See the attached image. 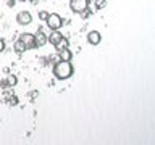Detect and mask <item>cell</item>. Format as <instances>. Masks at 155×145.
<instances>
[{
  "label": "cell",
  "instance_id": "cell-1",
  "mask_svg": "<svg viewBox=\"0 0 155 145\" xmlns=\"http://www.w3.org/2000/svg\"><path fill=\"white\" fill-rule=\"evenodd\" d=\"M53 76L57 77L58 81H65V79H70V77L74 74V68H73L71 61H63V60H58L53 63Z\"/></svg>",
  "mask_w": 155,
  "mask_h": 145
},
{
  "label": "cell",
  "instance_id": "cell-2",
  "mask_svg": "<svg viewBox=\"0 0 155 145\" xmlns=\"http://www.w3.org/2000/svg\"><path fill=\"white\" fill-rule=\"evenodd\" d=\"M44 23H47V27L50 29V31H57V29H60L63 24H65L63 18L58 13H48V16Z\"/></svg>",
  "mask_w": 155,
  "mask_h": 145
},
{
  "label": "cell",
  "instance_id": "cell-3",
  "mask_svg": "<svg viewBox=\"0 0 155 145\" xmlns=\"http://www.w3.org/2000/svg\"><path fill=\"white\" fill-rule=\"evenodd\" d=\"M87 8H89V0H70V10L73 13L81 14Z\"/></svg>",
  "mask_w": 155,
  "mask_h": 145
},
{
  "label": "cell",
  "instance_id": "cell-4",
  "mask_svg": "<svg viewBox=\"0 0 155 145\" xmlns=\"http://www.w3.org/2000/svg\"><path fill=\"white\" fill-rule=\"evenodd\" d=\"M18 39L21 40V44L24 45L26 50H34V48H36V40H34L32 32H23V34H19Z\"/></svg>",
  "mask_w": 155,
  "mask_h": 145
},
{
  "label": "cell",
  "instance_id": "cell-5",
  "mask_svg": "<svg viewBox=\"0 0 155 145\" xmlns=\"http://www.w3.org/2000/svg\"><path fill=\"white\" fill-rule=\"evenodd\" d=\"M16 23L19 26H29L32 23V14L29 11H26V10H23V11H19L16 14Z\"/></svg>",
  "mask_w": 155,
  "mask_h": 145
},
{
  "label": "cell",
  "instance_id": "cell-6",
  "mask_svg": "<svg viewBox=\"0 0 155 145\" xmlns=\"http://www.w3.org/2000/svg\"><path fill=\"white\" fill-rule=\"evenodd\" d=\"M34 40H36V48L44 47V45L47 44V34H44L42 27H39V29H37V32L34 34Z\"/></svg>",
  "mask_w": 155,
  "mask_h": 145
},
{
  "label": "cell",
  "instance_id": "cell-7",
  "mask_svg": "<svg viewBox=\"0 0 155 145\" xmlns=\"http://www.w3.org/2000/svg\"><path fill=\"white\" fill-rule=\"evenodd\" d=\"M87 42L91 44V45H99L102 42V34L99 31H89L87 32Z\"/></svg>",
  "mask_w": 155,
  "mask_h": 145
},
{
  "label": "cell",
  "instance_id": "cell-8",
  "mask_svg": "<svg viewBox=\"0 0 155 145\" xmlns=\"http://www.w3.org/2000/svg\"><path fill=\"white\" fill-rule=\"evenodd\" d=\"M61 37H63V34L60 32V29H57V31H52V32L47 36V44H52V45H55V44L60 40Z\"/></svg>",
  "mask_w": 155,
  "mask_h": 145
},
{
  "label": "cell",
  "instance_id": "cell-9",
  "mask_svg": "<svg viewBox=\"0 0 155 145\" xmlns=\"http://www.w3.org/2000/svg\"><path fill=\"white\" fill-rule=\"evenodd\" d=\"M58 58H60V60H63V61H71L73 53H71V50H70V47H68V48H63V50L58 52Z\"/></svg>",
  "mask_w": 155,
  "mask_h": 145
},
{
  "label": "cell",
  "instance_id": "cell-10",
  "mask_svg": "<svg viewBox=\"0 0 155 145\" xmlns=\"http://www.w3.org/2000/svg\"><path fill=\"white\" fill-rule=\"evenodd\" d=\"M53 47H55V50H57V52H60V50H63V48H68V47H70V40H68V39L63 36V37H61L60 40H58Z\"/></svg>",
  "mask_w": 155,
  "mask_h": 145
},
{
  "label": "cell",
  "instance_id": "cell-11",
  "mask_svg": "<svg viewBox=\"0 0 155 145\" xmlns=\"http://www.w3.org/2000/svg\"><path fill=\"white\" fill-rule=\"evenodd\" d=\"M13 48H15V52H16V53H23V52H26V48H24V45L21 44V40H19V39L13 44Z\"/></svg>",
  "mask_w": 155,
  "mask_h": 145
},
{
  "label": "cell",
  "instance_id": "cell-12",
  "mask_svg": "<svg viewBox=\"0 0 155 145\" xmlns=\"http://www.w3.org/2000/svg\"><path fill=\"white\" fill-rule=\"evenodd\" d=\"M7 82H8V85H10V87H15V85L18 84V77L15 76V74H8Z\"/></svg>",
  "mask_w": 155,
  "mask_h": 145
},
{
  "label": "cell",
  "instance_id": "cell-13",
  "mask_svg": "<svg viewBox=\"0 0 155 145\" xmlns=\"http://www.w3.org/2000/svg\"><path fill=\"white\" fill-rule=\"evenodd\" d=\"M47 16H48V11H45V10H41V11H39V19H41V21H45Z\"/></svg>",
  "mask_w": 155,
  "mask_h": 145
},
{
  "label": "cell",
  "instance_id": "cell-14",
  "mask_svg": "<svg viewBox=\"0 0 155 145\" xmlns=\"http://www.w3.org/2000/svg\"><path fill=\"white\" fill-rule=\"evenodd\" d=\"M8 103H10V105H18V97H10V98H8Z\"/></svg>",
  "mask_w": 155,
  "mask_h": 145
},
{
  "label": "cell",
  "instance_id": "cell-15",
  "mask_svg": "<svg viewBox=\"0 0 155 145\" xmlns=\"http://www.w3.org/2000/svg\"><path fill=\"white\" fill-rule=\"evenodd\" d=\"M0 87H2V89H7V87H10V85H8V82H7V79L0 81Z\"/></svg>",
  "mask_w": 155,
  "mask_h": 145
},
{
  "label": "cell",
  "instance_id": "cell-16",
  "mask_svg": "<svg viewBox=\"0 0 155 145\" xmlns=\"http://www.w3.org/2000/svg\"><path fill=\"white\" fill-rule=\"evenodd\" d=\"M5 47H7V44H5L3 39H0V52H3V50H5Z\"/></svg>",
  "mask_w": 155,
  "mask_h": 145
},
{
  "label": "cell",
  "instance_id": "cell-17",
  "mask_svg": "<svg viewBox=\"0 0 155 145\" xmlns=\"http://www.w3.org/2000/svg\"><path fill=\"white\" fill-rule=\"evenodd\" d=\"M37 95H39V92H37V90H32L31 94H29V97H31V98H32V102H34V98H36Z\"/></svg>",
  "mask_w": 155,
  "mask_h": 145
},
{
  "label": "cell",
  "instance_id": "cell-18",
  "mask_svg": "<svg viewBox=\"0 0 155 145\" xmlns=\"http://www.w3.org/2000/svg\"><path fill=\"white\" fill-rule=\"evenodd\" d=\"M105 7V0H97V8H102Z\"/></svg>",
  "mask_w": 155,
  "mask_h": 145
},
{
  "label": "cell",
  "instance_id": "cell-19",
  "mask_svg": "<svg viewBox=\"0 0 155 145\" xmlns=\"http://www.w3.org/2000/svg\"><path fill=\"white\" fill-rule=\"evenodd\" d=\"M15 3H16V0H7V5H8V7H15Z\"/></svg>",
  "mask_w": 155,
  "mask_h": 145
},
{
  "label": "cell",
  "instance_id": "cell-20",
  "mask_svg": "<svg viewBox=\"0 0 155 145\" xmlns=\"http://www.w3.org/2000/svg\"><path fill=\"white\" fill-rule=\"evenodd\" d=\"M29 2H31V3H32V5H36V3H37V2H39V0H29Z\"/></svg>",
  "mask_w": 155,
  "mask_h": 145
},
{
  "label": "cell",
  "instance_id": "cell-21",
  "mask_svg": "<svg viewBox=\"0 0 155 145\" xmlns=\"http://www.w3.org/2000/svg\"><path fill=\"white\" fill-rule=\"evenodd\" d=\"M19 2H26V0H19Z\"/></svg>",
  "mask_w": 155,
  "mask_h": 145
}]
</instances>
